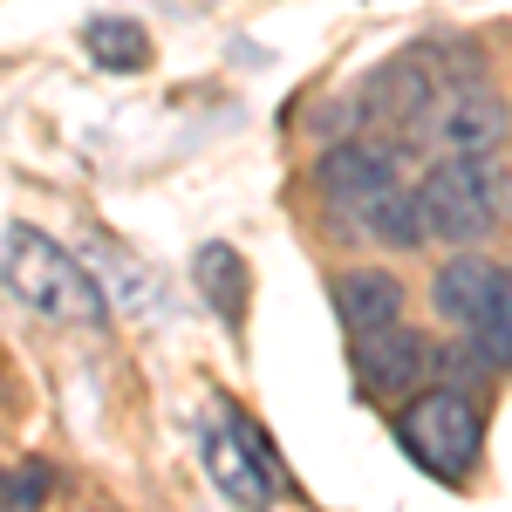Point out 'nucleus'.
Wrapping results in <instances>:
<instances>
[{"mask_svg": "<svg viewBox=\"0 0 512 512\" xmlns=\"http://www.w3.org/2000/svg\"><path fill=\"white\" fill-rule=\"evenodd\" d=\"M0 287L48 321H82V328H103L110 321L103 287L76 267V253H62L35 226H7V239H0Z\"/></svg>", "mask_w": 512, "mask_h": 512, "instance_id": "1", "label": "nucleus"}, {"mask_svg": "<svg viewBox=\"0 0 512 512\" xmlns=\"http://www.w3.org/2000/svg\"><path fill=\"white\" fill-rule=\"evenodd\" d=\"M417 192V219L424 239H451V246H472L485 239L512 205V178L499 151L492 158H431V171L410 185Z\"/></svg>", "mask_w": 512, "mask_h": 512, "instance_id": "2", "label": "nucleus"}, {"mask_svg": "<svg viewBox=\"0 0 512 512\" xmlns=\"http://www.w3.org/2000/svg\"><path fill=\"white\" fill-rule=\"evenodd\" d=\"M403 137L424 144L431 158H492L512 137V103L478 69H458L424 96V110L403 123Z\"/></svg>", "mask_w": 512, "mask_h": 512, "instance_id": "3", "label": "nucleus"}, {"mask_svg": "<svg viewBox=\"0 0 512 512\" xmlns=\"http://www.w3.org/2000/svg\"><path fill=\"white\" fill-rule=\"evenodd\" d=\"M396 444H403L431 478L458 485V478L478 465V451H485V417H478V403L465 390L424 383L417 396L396 403Z\"/></svg>", "mask_w": 512, "mask_h": 512, "instance_id": "4", "label": "nucleus"}, {"mask_svg": "<svg viewBox=\"0 0 512 512\" xmlns=\"http://www.w3.org/2000/svg\"><path fill=\"white\" fill-rule=\"evenodd\" d=\"M315 178H321V192H328V212L349 219L355 233H362L369 212L403 185V158H396V144H383V137H342V144L321 151Z\"/></svg>", "mask_w": 512, "mask_h": 512, "instance_id": "5", "label": "nucleus"}, {"mask_svg": "<svg viewBox=\"0 0 512 512\" xmlns=\"http://www.w3.org/2000/svg\"><path fill=\"white\" fill-rule=\"evenodd\" d=\"M205 472L212 485L233 499V506L260 512L274 506V492H287V472H280V451L260 444V431H246L239 424V410H212V424H205Z\"/></svg>", "mask_w": 512, "mask_h": 512, "instance_id": "6", "label": "nucleus"}, {"mask_svg": "<svg viewBox=\"0 0 512 512\" xmlns=\"http://www.w3.org/2000/svg\"><path fill=\"white\" fill-rule=\"evenodd\" d=\"M355 383L369 403H403V396H417L431 383V342L417 335V328H376V335H355Z\"/></svg>", "mask_w": 512, "mask_h": 512, "instance_id": "7", "label": "nucleus"}, {"mask_svg": "<svg viewBox=\"0 0 512 512\" xmlns=\"http://www.w3.org/2000/svg\"><path fill=\"white\" fill-rule=\"evenodd\" d=\"M335 315L355 335H376V328H396L403 321V280L383 274V267H349L335 274Z\"/></svg>", "mask_w": 512, "mask_h": 512, "instance_id": "8", "label": "nucleus"}, {"mask_svg": "<svg viewBox=\"0 0 512 512\" xmlns=\"http://www.w3.org/2000/svg\"><path fill=\"white\" fill-rule=\"evenodd\" d=\"M492 280H499V267H492V260H478V253H458V260H444V267H437V280H431V308H437L444 321H458V328H465V321L485 308Z\"/></svg>", "mask_w": 512, "mask_h": 512, "instance_id": "9", "label": "nucleus"}, {"mask_svg": "<svg viewBox=\"0 0 512 512\" xmlns=\"http://www.w3.org/2000/svg\"><path fill=\"white\" fill-rule=\"evenodd\" d=\"M198 294L233 321V328L246 321V294H253V280H246V260H239L233 246H219V239L198 246Z\"/></svg>", "mask_w": 512, "mask_h": 512, "instance_id": "10", "label": "nucleus"}, {"mask_svg": "<svg viewBox=\"0 0 512 512\" xmlns=\"http://www.w3.org/2000/svg\"><path fill=\"white\" fill-rule=\"evenodd\" d=\"M465 328H472V355H478V362L512 369V267H499L492 294H485V308H478Z\"/></svg>", "mask_w": 512, "mask_h": 512, "instance_id": "11", "label": "nucleus"}, {"mask_svg": "<svg viewBox=\"0 0 512 512\" xmlns=\"http://www.w3.org/2000/svg\"><path fill=\"white\" fill-rule=\"evenodd\" d=\"M82 41H89V55H96L103 69H117V76H130V69H144V62H151V35H144L137 21H123V14L89 21Z\"/></svg>", "mask_w": 512, "mask_h": 512, "instance_id": "12", "label": "nucleus"}, {"mask_svg": "<svg viewBox=\"0 0 512 512\" xmlns=\"http://www.w3.org/2000/svg\"><path fill=\"white\" fill-rule=\"evenodd\" d=\"M41 499V465H28V472H0V512H21Z\"/></svg>", "mask_w": 512, "mask_h": 512, "instance_id": "13", "label": "nucleus"}]
</instances>
